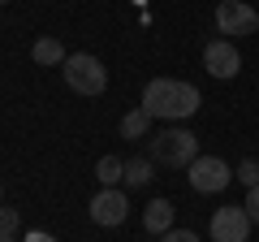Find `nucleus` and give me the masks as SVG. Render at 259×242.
Masks as SVG:
<instances>
[{
  "instance_id": "nucleus-6",
  "label": "nucleus",
  "mask_w": 259,
  "mask_h": 242,
  "mask_svg": "<svg viewBox=\"0 0 259 242\" xmlns=\"http://www.w3.org/2000/svg\"><path fill=\"white\" fill-rule=\"evenodd\" d=\"M87 212H91V221L100 225V229H112V225H125L130 216V199L121 186H100L91 195V204H87Z\"/></svg>"
},
{
  "instance_id": "nucleus-3",
  "label": "nucleus",
  "mask_w": 259,
  "mask_h": 242,
  "mask_svg": "<svg viewBox=\"0 0 259 242\" xmlns=\"http://www.w3.org/2000/svg\"><path fill=\"white\" fill-rule=\"evenodd\" d=\"M61 74H65V87L74 95H104L108 91V69H104V61L91 56V52H69L65 65H61Z\"/></svg>"
},
{
  "instance_id": "nucleus-8",
  "label": "nucleus",
  "mask_w": 259,
  "mask_h": 242,
  "mask_svg": "<svg viewBox=\"0 0 259 242\" xmlns=\"http://www.w3.org/2000/svg\"><path fill=\"white\" fill-rule=\"evenodd\" d=\"M250 238V212L242 204H225L212 212V242H246Z\"/></svg>"
},
{
  "instance_id": "nucleus-5",
  "label": "nucleus",
  "mask_w": 259,
  "mask_h": 242,
  "mask_svg": "<svg viewBox=\"0 0 259 242\" xmlns=\"http://www.w3.org/2000/svg\"><path fill=\"white\" fill-rule=\"evenodd\" d=\"M216 30L229 39H246L259 30V9L246 0H221L216 5Z\"/></svg>"
},
{
  "instance_id": "nucleus-12",
  "label": "nucleus",
  "mask_w": 259,
  "mask_h": 242,
  "mask_svg": "<svg viewBox=\"0 0 259 242\" xmlns=\"http://www.w3.org/2000/svg\"><path fill=\"white\" fill-rule=\"evenodd\" d=\"M95 177H100V186H121L125 182V160L121 156H100L95 160Z\"/></svg>"
},
{
  "instance_id": "nucleus-1",
  "label": "nucleus",
  "mask_w": 259,
  "mask_h": 242,
  "mask_svg": "<svg viewBox=\"0 0 259 242\" xmlns=\"http://www.w3.org/2000/svg\"><path fill=\"white\" fill-rule=\"evenodd\" d=\"M143 108L151 112V121L177 126V121L194 117V112L203 108V95H199L194 83H182V78H151L143 87Z\"/></svg>"
},
{
  "instance_id": "nucleus-14",
  "label": "nucleus",
  "mask_w": 259,
  "mask_h": 242,
  "mask_svg": "<svg viewBox=\"0 0 259 242\" xmlns=\"http://www.w3.org/2000/svg\"><path fill=\"white\" fill-rule=\"evenodd\" d=\"M18 229H22V216H18V208L0 204V238H18Z\"/></svg>"
},
{
  "instance_id": "nucleus-18",
  "label": "nucleus",
  "mask_w": 259,
  "mask_h": 242,
  "mask_svg": "<svg viewBox=\"0 0 259 242\" xmlns=\"http://www.w3.org/2000/svg\"><path fill=\"white\" fill-rule=\"evenodd\" d=\"M22 242H56V238H52V233H44V229H35V233H26Z\"/></svg>"
},
{
  "instance_id": "nucleus-20",
  "label": "nucleus",
  "mask_w": 259,
  "mask_h": 242,
  "mask_svg": "<svg viewBox=\"0 0 259 242\" xmlns=\"http://www.w3.org/2000/svg\"><path fill=\"white\" fill-rule=\"evenodd\" d=\"M0 204H5V190H0Z\"/></svg>"
},
{
  "instance_id": "nucleus-15",
  "label": "nucleus",
  "mask_w": 259,
  "mask_h": 242,
  "mask_svg": "<svg viewBox=\"0 0 259 242\" xmlns=\"http://www.w3.org/2000/svg\"><path fill=\"white\" fill-rule=\"evenodd\" d=\"M233 182H242L246 190H250V186H259V160H250V156H246L238 169H233Z\"/></svg>"
},
{
  "instance_id": "nucleus-4",
  "label": "nucleus",
  "mask_w": 259,
  "mask_h": 242,
  "mask_svg": "<svg viewBox=\"0 0 259 242\" xmlns=\"http://www.w3.org/2000/svg\"><path fill=\"white\" fill-rule=\"evenodd\" d=\"M186 177H190V190H199V195H221L233 182V169L221 156H194L186 165Z\"/></svg>"
},
{
  "instance_id": "nucleus-9",
  "label": "nucleus",
  "mask_w": 259,
  "mask_h": 242,
  "mask_svg": "<svg viewBox=\"0 0 259 242\" xmlns=\"http://www.w3.org/2000/svg\"><path fill=\"white\" fill-rule=\"evenodd\" d=\"M173 212L177 208L168 204V199H147V208H143V233H151V238L168 233L173 229Z\"/></svg>"
},
{
  "instance_id": "nucleus-11",
  "label": "nucleus",
  "mask_w": 259,
  "mask_h": 242,
  "mask_svg": "<svg viewBox=\"0 0 259 242\" xmlns=\"http://www.w3.org/2000/svg\"><path fill=\"white\" fill-rule=\"evenodd\" d=\"M147 134H151V112L139 104V108H130L125 117H121V139L139 143V139H147Z\"/></svg>"
},
{
  "instance_id": "nucleus-2",
  "label": "nucleus",
  "mask_w": 259,
  "mask_h": 242,
  "mask_svg": "<svg viewBox=\"0 0 259 242\" xmlns=\"http://www.w3.org/2000/svg\"><path fill=\"white\" fill-rule=\"evenodd\" d=\"M147 156L164 169H186L199 156V134H190L186 126H164V130L147 134Z\"/></svg>"
},
{
  "instance_id": "nucleus-13",
  "label": "nucleus",
  "mask_w": 259,
  "mask_h": 242,
  "mask_svg": "<svg viewBox=\"0 0 259 242\" xmlns=\"http://www.w3.org/2000/svg\"><path fill=\"white\" fill-rule=\"evenodd\" d=\"M151 169H156V160L151 156H134V160H125V186H147L151 177Z\"/></svg>"
},
{
  "instance_id": "nucleus-17",
  "label": "nucleus",
  "mask_w": 259,
  "mask_h": 242,
  "mask_svg": "<svg viewBox=\"0 0 259 242\" xmlns=\"http://www.w3.org/2000/svg\"><path fill=\"white\" fill-rule=\"evenodd\" d=\"M242 208L250 212V225H259V186H250V190H246V204H242Z\"/></svg>"
},
{
  "instance_id": "nucleus-7",
  "label": "nucleus",
  "mask_w": 259,
  "mask_h": 242,
  "mask_svg": "<svg viewBox=\"0 0 259 242\" xmlns=\"http://www.w3.org/2000/svg\"><path fill=\"white\" fill-rule=\"evenodd\" d=\"M203 69L216 78V83H229V78H238L242 69V52L233 39H212V44L203 48Z\"/></svg>"
},
{
  "instance_id": "nucleus-19",
  "label": "nucleus",
  "mask_w": 259,
  "mask_h": 242,
  "mask_svg": "<svg viewBox=\"0 0 259 242\" xmlns=\"http://www.w3.org/2000/svg\"><path fill=\"white\" fill-rule=\"evenodd\" d=\"M0 242H18V238H0Z\"/></svg>"
},
{
  "instance_id": "nucleus-21",
  "label": "nucleus",
  "mask_w": 259,
  "mask_h": 242,
  "mask_svg": "<svg viewBox=\"0 0 259 242\" xmlns=\"http://www.w3.org/2000/svg\"><path fill=\"white\" fill-rule=\"evenodd\" d=\"M0 5H9V0H0Z\"/></svg>"
},
{
  "instance_id": "nucleus-16",
  "label": "nucleus",
  "mask_w": 259,
  "mask_h": 242,
  "mask_svg": "<svg viewBox=\"0 0 259 242\" xmlns=\"http://www.w3.org/2000/svg\"><path fill=\"white\" fill-rule=\"evenodd\" d=\"M160 242H203L194 229H168V233H160Z\"/></svg>"
},
{
  "instance_id": "nucleus-10",
  "label": "nucleus",
  "mask_w": 259,
  "mask_h": 242,
  "mask_svg": "<svg viewBox=\"0 0 259 242\" xmlns=\"http://www.w3.org/2000/svg\"><path fill=\"white\" fill-rule=\"evenodd\" d=\"M65 56H69V52H65V44H61V39H56V35H39L35 39V48H30V61H35V65H65Z\"/></svg>"
}]
</instances>
